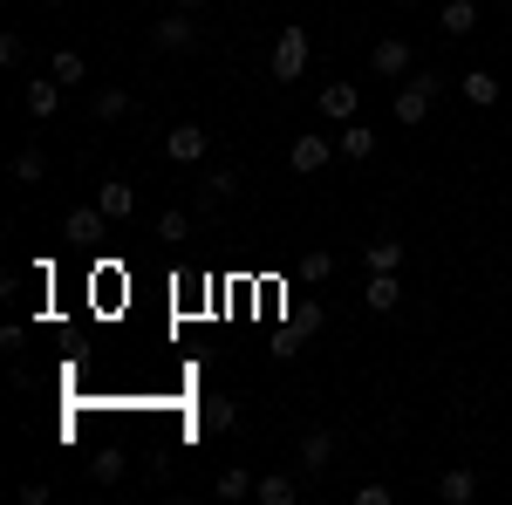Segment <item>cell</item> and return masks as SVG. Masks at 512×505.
Segmentation results:
<instances>
[{
	"label": "cell",
	"mask_w": 512,
	"mask_h": 505,
	"mask_svg": "<svg viewBox=\"0 0 512 505\" xmlns=\"http://www.w3.org/2000/svg\"><path fill=\"white\" fill-rule=\"evenodd\" d=\"M294 76H308V28L301 21H287L274 41V82H294Z\"/></svg>",
	"instance_id": "6da1fadb"
},
{
	"label": "cell",
	"mask_w": 512,
	"mask_h": 505,
	"mask_svg": "<svg viewBox=\"0 0 512 505\" xmlns=\"http://www.w3.org/2000/svg\"><path fill=\"white\" fill-rule=\"evenodd\" d=\"M198 41V28H192V7H171L164 21H151V48H164V55H185Z\"/></svg>",
	"instance_id": "7a4b0ae2"
},
{
	"label": "cell",
	"mask_w": 512,
	"mask_h": 505,
	"mask_svg": "<svg viewBox=\"0 0 512 505\" xmlns=\"http://www.w3.org/2000/svg\"><path fill=\"white\" fill-rule=\"evenodd\" d=\"M431 103H437V76H410L396 89V123H424Z\"/></svg>",
	"instance_id": "3957f363"
},
{
	"label": "cell",
	"mask_w": 512,
	"mask_h": 505,
	"mask_svg": "<svg viewBox=\"0 0 512 505\" xmlns=\"http://www.w3.org/2000/svg\"><path fill=\"white\" fill-rule=\"evenodd\" d=\"M205 144H212V130H198V123H171V137H164L171 164H205Z\"/></svg>",
	"instance_id": "277c9868"
},
{
	"label": "cell",
	"mask_w": 512,
	"mask_h": 505,
	"mask_svg": "<svg viewBox=\"0 0 512 505\" xmlns=\"http://www.w3.org/2000/svg\"><path fill=\"white\" fill-rule=\"evenodd\" d=\"M328 157H335V144H328L321 130H308V137H294V151H287V164H294L301 178H315V171L328 164Z\"/></svg>",
	"instance_id": "5b68a950"
},
{
	"label": "cell",
	"mask_w": 512,
	"mask_h": 505,
	"mask_svg": "<svg viewBox=\"0 0 512 505\" xmlns=\"http://www.w3.org/2000/svg\"><path fill=\"white\" fill-rule=\"evenodd\" d=\"M410 62H417V55H410V41H376V48H369V76H410Z\"/></svg>",
	"instance_id": "8992f818"
},
{
	"label": "cell",
	"mask_w": 512,
	"mask_h": 505,
	"mask_svg": "<svg viewBox=\"0 0 512 505\" xmlns=\"http://www.w3.org/2000/svg\"><path fill=\"white\" fill-rule=\"evenodd\" d=\"M253 499L260 505H294L301 485H294V471H260V478H253Z\"/></svg>",
	"instance_id": "52a82bcc"
},
{
	"label": "cell",
	"mask_w": 512,
	"mask_h": 505,
	"mask_svg": "<svg viewBox=\"0 0 512 505\" xmlns=\"http://www.w3.org/2000/svg\"><path fill=\"white\" fill-rule=\"evenodd\" d=\"M328 465H335V437H328V430H308V437H301V471L321 478Z\"/></svg>",
	"instance_id": "ba28073f"
},
{
	"label": "cell",
	"mask_w": 512,
	"mask_h": 505,
	"mask_svg": "<svg viewBox=\"0 0 512 505\" xmlns=\"http://www.w3.org/2000/svg\"><path fill=\"white\" fill-rule=\"evenodd\" d=\"M55 110H62V82H55V76H35V82H28V117L48 123Z\"/></svg>",
	"instance_id": "9c48e42d"
},
{
	"label": "cell",
	"mask_w": 512,
	"mask_h": 505,
	"mask_svg": "<svg viewBox=\"0 0 512 505\" xmlns=\"http://www.w3.org/2000/svg\"><path fill=\"white\" fill-rule=\"evenodd\" d=\"M458 96H465L472 110H492V103H499V76H485V69H465V76H458Z\"/></svg>",
	"instance_id": "30bf717a"
},
{
	"label": "cell",
	"mask_w": 512,
	"mask_h": 505,
	"mask_svg": "<svg viewBox=\"0 0 512 505\" xmlns=\"http://www.w3.org/2000/svg\"><path fill=\"white\" fill-rule=\"evenodd\" d=\"M437 499H444V505H472L478 499V471H465V465L444 471V478H437Z\"/></svg>",
	"instance_id": "8fae6325"
},
{
	"label": "cell",
	"mask_w": 512,
	"mask_h": 505,
	"mask_svg": "<svg viewBox=\"0 0 512 505\" xmlns=\"http://www.w3.org/2000/svg\"><path fill=\"white\" fill-rule=\"evenodd\" d=\"M103 226H110V212H103V205H76V212H69V239H82V246H96Z\"/></svg>",
	"instance_id": "7c38bea8"
},
{
	"label": "cell",
	"mask_w": 512,
	"mask_h": 505,
	"mask_svg": "<svg viewBox=\"0 0 512 505\" xmlns=\"http://www.w3.org/2000/svg\"><path fill=\"white\" fill-rule=\"evenodd\" d=\"M321 117H328V123H349L355 117V82H328V89H321Z\"/></svg>",
	"instance_id": "4fadbf2b"
},
{
	"label": "cell",
	"mask_w": 512,
	"mask_h": 505,
	"mask_svg": "<svg viewBox=\"0 0 512 505\" xmlns=\"http://www.w3.org/2000/svg\"><path fill=\"white\" fill-rule=\"evenodd\" d=\"M192 410H198V437H205V430H233V417H239L226 396H205V403H192Z\"/></svg>",
	"instance_id": "5bb4252c"
},
{
	"label": "cell",
	"mask_w": 512,
	"mask_h": 505,
	"mask_svg": "<svg viewBox=\"0 0 512 505\" xmlns=\"http://www.w3.org/2000/svg\"><path fill=\"white\" fill-rule=\"evenodd\" d=\"M437 28H444V35H472V28H478V7H472V0H444Z\"/></svg>",
	"instance_id": "9a60e30c"
},
{
	"label": "cell",
	"mask_w": 512,
	"mask_h": 505,
	"mask_svg": "<svg viewBox=\"0 0 512 505\" xmlns=\"http://www.w3.org/2000/svg\"><path fill=\"white\" fill-rule=\"evenodd\" d=\"M96 205H103V212H110V219H130V212H137V192H130V185H123V178H110V185H103V192H96Z\"/></svg>",
	"instance_id": "2e32d148"
},
{
	"label": "cell",
	"mask_w": 512,
	"mask_h": 505,
	"mask_svg": "<svg viewBox=\"0 0 512 505\" xmlns=\"http://www.w3.org/2000/svg\"><path fill=\"white\" fill-rule=\"evenodd\" d=\"M48 76L62 82V89H76V82H89V62H82L76 48H62V55H55V62H48Z\"/></svg>",
	"instance_id": "e0dca14e"
},
{
	"label": "cell",
	"mask_w": 512,
	"mask_h": 505,
	"mask_svg": "<svg viewBox=\"0 0 512 505\" xmlns=\"http://www.w3.org/2000/svg\"><path fill=\"white\" fill-rule=\"evenodd\" d=\"M335 151L349 157V164H362V157L376 151V130H369V123H355V130H342V137H335Z\"/></svg>",
	"instance_id": "ac0fdd59"
},
{
	"label": "cell",
	"mask_w": 512,
	"mask_h": 505,
	"mask_svg": "<svg viewBox=\"0 0 512 505\" xmlns=\"http://www.w3.org/2000/svg\"><path fill=\"white\" fill-rule=\"evenodd\" d=\"M396 301H403V287H396V273H369V308L390 314Z\"/></svg>",
	"instance_id": "d6986e66"
},
{
	"label": "cell",
	"mask_w": 512,
	"mask_h": 505,
	"mask_svg": "<svg viewBox=\"0 0 512 505\" xmlns=\"http://www.w3.org/2000/svg\"><path fill=\"white\" fill-rule=\"evenodd\" d=\"M219 499L233 505V499H253V471L233 465V471H219Z\"/></svg>",
	"instance_id": "ffe728a7"
},
{
	"label": "cell",
	"mask_w": 512,
	"mask_h": 505,
	"mask_svg": "<svg viewBox=\"0 0 512 505\" xmlns=\"http://www.w3.org/2000/svg\"><path fill=\"white\" fill-rule=\"evenodd\" d=\"M403 267V246L396 239H369V273H396Z\"/></svg>",
	"instance_id": "44dd1931"
},
{
	"label": "cell",
	"mask_w": 512,
	"mask_h": 505,
	"mask_svg": "<svg viewBox=\"0 0 512 505\" xmlns=\"http://www.w3.org/2000/svg\"><path fill=\"white\" fill-rule=\"evenodd\" d=\"M96 117L123 123V117H130V96H123V89H96Z\"/></svg>",
	"instance_id": "7402d4cb"
},
{
	"label": "cell",
	"mask_w": 512,
	"mask_h": 505,
	"mask_svg": "<svg viewBox=\"0 0 512 505\" xmlns=\"http://www.w3.org/2000/svg\"><path fill=\"white\" fill-rule=\"evenodd\" d=\"M89 471H96V485H117V478H123V451H117V444H110V451H96Z\"/></svg>",
	"instance_id": "603a6c76"
},
{
	"label": "cell",
	"mask_w": 512,
	"mask_h": 505,
	"mask_svg": "<svg viewBox=\"0 0 512 505\" xmlns=\"http://www.w3.org/2000/svg\"><path fill=\"white\" fill-rule=\"evenodd\" d=\"M233 192H239V171H212L205 178V205H226Z\"/></svg>",
	"instance_id": "cb8c5ba5"
},
{
	"label": "cell",
	"mask_w": 512,
	"mask_h": 505,
	"mask_svg": "<svg viewBox=\"0 0 512 505\" xmlns=\"http://www.w3.org/2000/svg\"><path fill=\"white\" fill-rule=\"evenodd\" d=\"M41 171H48V157H41V144H28V151L14 157V178H21V185H35Z\"/></svg>",
	"instance_id": "d4e9b609"
},
{
	"label": "cell",
	"mask_w": 512,
	"mask_h": 505,
	"mask_svg": "<svg viewBox=\"0 0 512 505\" xmlns=\"http://www.w3.org/2000/svg\"><path fill=\"white\" fill-rule=\"evenodd\" d=\"M158 239H164V246H178V239H192V219H185V212H164V219H158Z\"/></svg>",
	"instance_id": "484cf974"
},
{
	"label": "cell",
	"mask_w": 512,
	"mask_h": 505,
	"mask_svg": "<svg viewBox=\"0 0 512 505\" xmlns=\"http://www.w3.org/2000/svg\"><path fill=\"white\" fill-rule=\"evenodd\" d=\"M301 273H308V280H328L335 260H328V253H301Z\"/></svg>",
	"instance_id": "4316f807"
},
{
	"label": "cell",
	"mask_w": 512,
	"mask_h": 505,
	"mask_svg": "<svg viewBox=\"0 0 512 505\" xmlns=\"http://www.w3.org/2000/svg\"><path fill=\"white\" fill-rule=\"evenodd\" d=\"M390 499H396L390 485H362V492H355V505H390Z\"/></svg>",
	"instance_id": "83f0119b"
},
{
	"label": "cell",
	"mask_w": 512,
	"mask_h": 505,
	"mask_svg": "<svg viewBox=\"0 0 512 505\" xmlns=\"http://www.w3.org/2000/svg\"><path fill=\"white\" fill-rule=\"evenodd\" d=\"M178 7H205V0H178Z\"/></svg>",
	"instance_id": "f1b7e54d"
},
{
	"label": "cell",
	"mask_w": 512,
	"mask_h": 505,
	"mask_svg": "<svg viewBox=\"0 0 512 505\" xmlns=\"http://www.w3.org/2000/svg\"><path fill=\"white\" fill-rule=\"evenodd\" d=\"M396 7H417V0H396Z\"/></svg>",
	"instance_id": "f546056e"
},
{
	"label": "cell",
	"mask_w": 512,
	"mask_h": 505,
	"mask_svg": "<svg viewBox=\"0 0 512 505\" xmlns=\"http://www.w3.org/2000/svg\"><path fill=\"white\" fill-rule=\"evenodd\" d=\"M506 21H512V7H506Z\"/></svg>",
	"instance_id": "4dcf8cb0"
}]
</instances>
